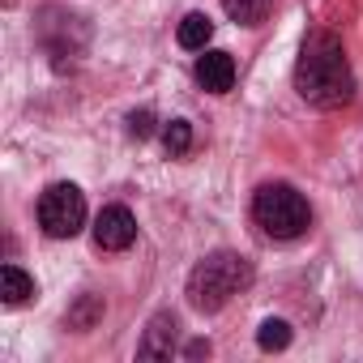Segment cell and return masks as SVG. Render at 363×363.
I'll return each mask as SVG.
<instances>
[{
    "mask_svg": "<svg viewBox=\"0 0 363 363\" xmlns=\"http://www.w3.org/2000/svg\"><path fill=\"white\" fill-rule=\"evenodd\" d=\"M39 227L52 240H73L86 227V197L77 184H48L39 197Z\"/></svg>",
    "mask_w": 363,
    "mask_h": 363,
    "instance_id": "4",
    "label": "cell"
},
{
    "mask_svg": "<svg viewBox=\"0 0 363 363\" xmlns=\"http://www.w3.org/2000/svg\"><path fill=\"white\" fill-rule=\"evenodd\" d=\"M252 282V265L240 252H214L189 274V303L197 312H218Z\"/></svg>",
    "mask_w": 363,
    "mask_h": 363,
    "instance_id": "2",
    "label": "cell"
},
{
    "mask_svg": "<svg viewBox=\"0 0 363 363\" xmlns=\"http://www.w3.org/2000/svg\"><path fill=\"white\" fill-rule=\"evenodd\" d=\"M128 133H133V137H150V133H154V116H150V111H133V116H128Z\"/></svg>",
    "mask_w": 363,
    "mask_h": 363,
    "instance_id": "14",
    "label": "cell"
},
{
    "mask_svg": "<svg viewBox=\"0 0 363 363\" xmlns=\"http://www.w3.org/2000/svg\"><path fill=\"white\" fill-rule=\"evenodd\" d=\"M252 214H257L261 231L274 235V240H295V235H303L308 223H312L308 201H303L291 184H265V189L257 193V201H252Z\"/></svg>",
    "mask_w": 363,
    "mask_h": 363,
    "instance_id": "3",
    "label": "cell"
},
{
    "mask_svg": "<svg viewBox=\"0 0 363 363\" xmlns=\"http://www.w3.org/2000/svg\"><path fill=\"white\" fill-rule=\"evenodd\" d=\"M175 333H179V320H175L171 312L150 316V325H145V333H141L137 354H141V359H171V350H175Z\"/></svg>",
    "mask_w": 363,
    "mask_h": 363,
    "instance_id": "6",
    "label": "cell"
},
{
    "mask_svg": "<svg viewBox=\"0 0 363 363\" xmlns=\"http://www.w3.org/2000/svg\"><path fill=\"white\" fill-rule=\"evenodd\" d=\"M295 90L303 94V103L325 107V111L350 103L354 77H350V65H346L342 43H337L329 30H312V35L303 39L299 65H295Z\"/></svg>",
    "mask_w": 363,
    "mask_h": 363,
    "instance_id": "1",
    "label": "cell"
},
{
    "mask_svg": "<svg viewBox=\"0 0 363 363\" xmlns=\"http://www.w3.org/2000/svg\"><path fill=\"white\" fill-rule=\"evenodd\" d=\"M137 240V218L124 210V206H107L99 218H94V244L107 248V252H124L133 248Z\"/></svg>",
    "mask_w": 363,
    "mask_h": 363,
    "instance_id": "5",
    "label": "cell"
},
{
    "mask_svg": "<svg viewBox=\"0 0 363 363\" xmlns=\"http://www.w3.org/2000/svg\"><path fill=\"white\" fill-rule=\"evenodd\" d=\"M197 82L210 90V94H227L235 86V60L227 52H206L201 65H197Z\"/></svg>",
    "mask_w": 363,
    "mask_h": 363,
    "instance_id": "7",
    "label": "cell"
},
{
    "mask_svg": "<svg viewBox=\"0 0 363 363\" xmlns=\"http://www.w3.org/2000/svg\"><path fill=\"white\" fill-rule=\"evenodd\" d=\"M257 342H261V350H286L291 346V325L286 320H265L257 329Z\"/></svg>",
    "mask_w": 363,
    "mask_h": 363,
    "instance_id": "13",
    "label": "cell"
},
{
    "mask_svg": "<svg viewBox=\"0 0 363 363\" xmlns=\"http://www.w3.org/2000/svg\"><path fill=\"white\" fill-rule=\"evenodd\" d=\"M201 354H210V342H193L189 346V359H201Z\"/></svg>",
    "mask_w": 363,
    "mask_h": 363,
    "instance_id": "15",
    "label": "cell"
},
{
    "mask_svg": "<svg viewBox=\"0 0 363 363\" xmlns=\"http://www.w3.org/2000/svg\"><path fill=\"white\" fill-rule=\"evenodd\" d=\"M65 320H69V329H77V333L94 329V325L103 320V299H99V295H77V303L65 312Z\"/></svg>",
    "mask_w": 363,
    "mask_h": 363,
    "instance_id": "10",
    "label": "cell"
},
{
    "mask_svg": "<svg viewBox=\"0 0 363 363\" xmlns=\"http://www.w3.org/2000/svg\"><path fill=\"white\" fill-rule=\"evenodd\" d=\"M223 9H227L231 22H240V26H257V22L265 18V0H223Z\"/></svg>",
    "mask_w": 363,
    "mask_h": 363,
    "instance_id": "11",
    "label": "cell"
},
{
    "mask_svg": "<svg viewBox=\"0 0 363 363\" xmlns=\"http://www.w3.org/2000/svg\"><path fill=\"white\" fill-rule=\"evenodd\" d=\"M30 295H35V278H30L26 269H18V265H5V269H0V299H5L9 308H22Z\"/></svg>",
    "mask_w": 363,
    "mask_h": 363,
    "instance_id": "8",
    "label": "cell"
},
{
    "mask_svg": "<svg viewBox=\"0 0 363 363\" xmlns=\"http://www.w3.org/2000/svg\"><path fill=\"white\" fill-rule=\"evenodd\" d=\"M162 145H167V154H189V145H193V124H189V120H171V124L162 128Z\"/></svg>",
    "mask_w": 363,
    "mask_h": 363,
    "instance_id": "12",
    "label": "cell"
},
{
    "mask_svg": "<svg viewBox=\"0 0 363 363\" xmlns=\"http://www.w3.org/2000/svg\"><path fill=\"white\" fill-rule=\"evenodd\" d=\"M214 39V22L206 13H189L184 22H179V48L189 52H206V43Z\"/></svg>",
    "mask_w": 363,
    "mask_h": 363,
    "instance_id": "9",
    "label": "cell"
}]
</instances>
